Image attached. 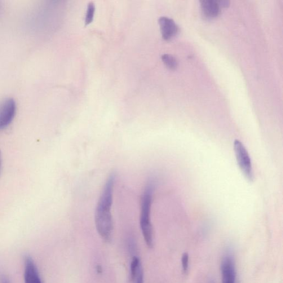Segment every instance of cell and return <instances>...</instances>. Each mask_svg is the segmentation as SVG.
Segmentation results:
<instances>
[{"mask_svg":"<svg viewBox=\"0 0 283 283\" xmlns=\"http://www.w3.org/2000/svg\"><path fill=\"white\" fill-rule=\"evenodd\" d=\"M189 255L187 252L183 254L181 257V264H182L183 270L184 273H187L189 269Z\"/></svg>","mask_w":283,"mask_h":283,"instance_id":"12","label":"cell"},{"mask_svg":"<svg viewBox=\"0 0 283 283\" xmlns=\"http://www.w3.org/2000/svg\"><path fill=\"white\" fill-rule=\"evenodd\" d=\"M156 188V180L149 178L142 195L140 212V226L146 245L151 249L153 247V229L151 222V209L153 195Z\"/></svg>","mask_w":283,"mask_h":283,"instance_id":"2","label":"cell"},{"mask_svg":"<svg viewBox=\"0 0 283 283\" xmlns=\"http://www.w3.org/2000/svg\"><path fill=\"white\" fill-rule=\"evenodd\" d=\"M25 283H43L34 260L29 255L25 258Z\"/></svg>","mask_w":283,"mask_h":283,"instance_id":"6","label":"cell"},{"mask_svg":"<svg viewBox=\"0 0 283 283\" xmlns=\"http://www.w3.org/2000/svg\"><path fill=\"white\" fill-rule=\"evenodd\" d=\"M136 283H143V273L142 268L140 267L135 278Z\"/></svg>","mask_w":283,"mask_h":283,"instance_id":"13","label":"cell"},{"mask_svg":"<svg viewBox=\"0 0 283 283\" xmlns=\"http://www.w3.org/2000/svg\"><path fill=\"white\" fill-rule=\"evenodd\" d=\"M211 283H214V282H212Z\"/></svg>","mask_w":283,"mask_h":283,"instance_id":"16","label":"cell"},{"mask_svg":"<svg viewBox=\"0 0 283 283\" xmlns=\"http://www.w3.org/2000/svg\"><path fill=\"white\" fill-rule=\"evenodd\" d=\"M95 11V6L94 3L91 2L88 3L85 16V24L87 26L91 23L94 17Z\"/></svg>","mask_w":283,"mask_h":283,"instance_id":"10","label":"cell"},{"mask_svg":"<svg viewBox=\"0 0 283 283\" xmlns=\"http://www.w3.org/2000/svg\"><path fill=\"white\" fill-rule=\"evenodd\" d=\"M16 113V104L14 100L7 98L0 102V131L10 125Z\"/></svg>","mask_w":283,"mask_h":283,"instance_id":"4","label":"cell"},{"mask_svg":"<svg viewBox=\"0 0 283 283\" xmlns=\"http://www.w3.org/2000/svg\"><path fill=\"white\" fill-rule=\"evenodd\" d=\"M158 22L160 26L163 38L166 41L170 40L178 33L179 31L178 26L170 18L162 17L159 19Z\"/></svg>","mask_w":283,"mask_h":283,"instance_id":"7","label":"cell"},{"mask_svg":"<svg viewBox=\"0 0 283 283\" xmlns=\"http://www.w3.org/2000/svg\"><path fill=\"white\" fill-rule=\"evenodd\" d=\"M163 63L170 70H175L178 66V61L174 56L170 55H164L162 57Z\"/></svg>","mask_w":283,"mask_h":283,"instance_id":"9","label":"cell"},{"mask_svg":"<svg viewBox=\"0 0 283 283\" xmlns=\"http://www.w3.org/2000/svg\"><path fill=\"white\" fill-rule=\"evenodd\" d=\"M1 165H2L1 153V151H0V171H1Z\"/></svg>","mask_w":283,"mask_h":283,"instance_id":"15","label":"cell"},{"mask_svg":"<svg viewBox=\"0 0 283 283\" xmlns=\"http://www.w3.org/2000/svg\"><path fill=\"white\" fill-rule=\"evenodd\" d=\"M202 14L207 19H213L220 14L221 6L220 1L215 0H202L200 1Z\"/></svg>","mask_w":283,"mask_h":283,"instance_id":"8","label":"cell"},{"mask_svg":"<svg viewBox=\"0 0 283 283\" xmlns=\"http://www.w3.org/2000/svg\"><path fill=\"white\" fill-rule=\"evenodd\" d=\"M116 175L111 174L104 185L95 212V223L97 232L105 242L112 240L113 230L112 213L113 190Z\"/></svg>","mask_w":283,"mask_h":283,"instance_id":"1","label":"cell"},{"mask_svg":"<svg viewBox=\"0 0 283 283\" xmlns=\"http://www.w3.org/2000/svg\"><path fill=\"white\" fill-rule=\"evenodd\" d=\"M233 148L238 165L242 174L247 180L253 181L255 178L253 168L249 153L245 146L240 141L236 140L234 142Z\"/></svg>","mask_w":283,"mask_h":283,"instance_id":"3","label":"cell"},{"mask_svg":"<svg viewBox=\"0 0 283 283\" xmlns=\"http://www.w3.org/2000/svg\"><path fill=\"white\" fill-rule=\"evenodd\" d=\"M141 266L139 258L134 256L131 263V279L132 281H135L137 272Z\"/></svg>","mask_w":283,"mask_h":283,"instance_id":"11","label":"cell"},{"mask_svg":"<svg viewBox=\"0 0 283 283\" xmlns=\"http://www.w3.org/2000/svg\"><path fill=\"white\" fill-rule=\"evenodd\" d=\"M221 274H222V283H235L236 271L235 263L232 255H226L223 259L221 265Z\"/></svg>","mask_w":283,"mask_h":283,"instance_id":"5","label":"cell"},{"mask_svg":"<svg viewBox=\"0 0 283 283\" xmlns=\"http://www.w3.org/2000/svg\"><path fill=\"white\" fill-rule=\"evenodd\" d=\"M1 283H10L6 277H3L1 280Z\"/></svg>","mask_w":283,"mask_h":283,"instance_id":"14","label":"cell"}]
</instances>
